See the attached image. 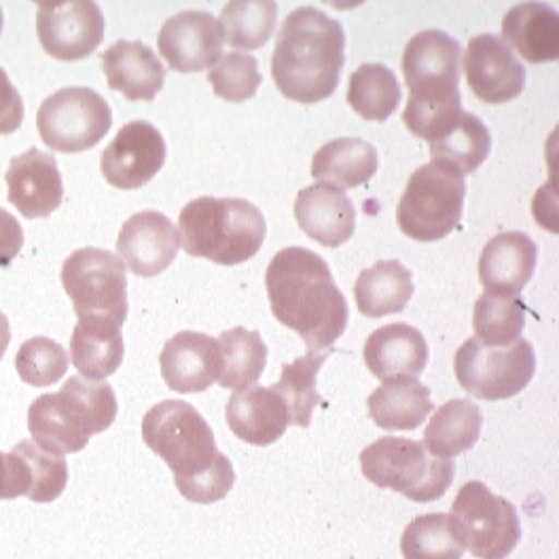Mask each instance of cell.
<instances>
[{"mask_svg": "<svg viewBox=\"0 0 559 559\" xmlns=\"http://www.w3.org/2000/svg\"><path fill=\"white\" fill-rule=\"evenodd\" d=\"M15 369L24 384L49 388L69 371V354L49 337H33L17 349Z\"/></svg>", "mask_w": 559, "mask_h": 559, "instance_id": "40", "label": "cell"}, {"mask_svg": "<svg viewBox=\"0 0 559 559\" xmlns=\"http://www.w3.org/2000/svg\"><path fill=\"white\" fill-rule=\"evenodd\" d=\"M464 198V176L430 162L409 176L396 209L399 229L416 242H439L460 225Z\"/></svg>", "mask_w": 559, "mask_h": 559, "instance_id": "8", "label": "cell"}, {"mask_svg": "<svg viewBox=\"0 0 559 559\" xmlns=\"http://www.w3.org/2000/svg\"><path fill=\"white\" fill-rule=\"evenodd\" d=\"M2 26H4V15H2V9H0V35H2Z\"/></svg>", "mask_w": 559, "mask_h": 559, "instance_id": "45", "label": "cell"}, {"mask_svg": "<svg viewBox=\"0 0 559 559\" xmlns=\"http://www.w3.org/2000/svg\"><path fill=\"white\" fill-rule=\"evenodd\" d=\"M117 396L106 382L72 376L60 392L40 394L28 409L36 445L56 454H76L117 418Z\"/></svg>", "mask_w": 559, "mask_h": 559, "instance_id": "5", "label": "cell"}, {"mask_svg": "<svg viewBox=\"0 0 559 559\" xmlns=\"http://www.w3.org/2000/svg\"><path fill=\"white\" fill-rule=\"evenodd\" d=\"M4 180L9 202L26 218H47L64 200V182L56 157L38 148L13 157Z\"/></svg>", "mask_w": 559, "mask_h": 559, "instance_id": "18", "label": "cell"}, {"mask_svg": "<svg viewBox=\"0 0 559 559\" xmlns=\"http://www.w3.org/2000/svg\"><path fill=\"white\" fill-rule=\"evenodd\" d=\"M481 409L468 399L443 403L424 430V448L437 457L454 460L473 450L481 437Z\"/></svg>", "mask_w": 559, "mask_h": 559, "instance_id": "30", "label": "cell"}, {"mask_svg": "<svg viewBox=\"0 0 559 559\" xmlns=\"http://www.w3.org/2000/svg\"><path fill=\"white\" fill-rule=\"evenodd\" d=\"M209 83L214 96L227 103H246L257 96L263 79L254 56L229 51L209 70Z\"/></svg>", "mask_w": 559, "mask_h": 559, "instance_id": "39", "label": "cell"}, {"mask_svg": "<svg viewBox=\"0 0 559 559\" xmlns=\"http://www.w3.org/2000/svg\"><path fill=\"white\" fill-rule=\"evenodd\" d=\"M168 146L162 132L148 121L126 123L100 157L106 180L123 191L140 189L164 168Z\"/></svg>", "mask_w": 559, "mask_h": 559, "instance_id": "14", "label": "cell"}, {"mask_svg": "<svg viewBox=\"0 0 559 559\" xmlns=\"http://www.w3.org/2000/svg\"><path fill=\"white\" fill-rule=\"evenodd\" d=\"M62 286L79 320L123 326L128 318V276L123 261L105 248H79L62 265Z\"/></svg>", "mask_w": 559, "mask_h": 559, "instance_id": "9", "label": "cell"}, {"mask_svg": "<svg viewBox=\"0 0 559 559\" xmlns=\"http://www.w3.org/2000/svg\"><path fill=\"white\" fill-rule=\"evenodd\" d=\"M401 96L396 74L384 64H362L349 74L346 100L365 121H385L396 112Z\"/></svg>", "mask_w": 559, "mask_h": 559, "instance_id": "35", "label": "cell"}, {"mask_svg": "<svg viewBox=\"0 0 559 559\" xmlns=\"http://www.w3.org/2000/svg\"><path fill=\"white\" fill-rule=\"evenodd\" d=\"M367 407L382 430H416L430 416L432 399L418 378H394L369 396Z\"/></svg>", "mask_w": 559, "mask_h": 559, "instance_id": "29", "label": "cell"}, {"mask_svg": "<svg viewBox=\"0 0 559 559\" xmlns=\"http://www.w3.org/2000/svg\"><path fill=\"white\" fill-rule=\"evenodd\" d=\"M31 475L26 462L15 450L9 454L0 452V500H13L20 496H28Z\"/></svg>", "mask_w": 559, "mask_h": 559, "instance_id": "41", "label": "cell"}, {"mask_svg": "<svg viewBox=\"0 0 559 559\" xmlns=\"http://www.w3.org/2000/svg\"><path fill=\"white\" fill-rule=\"evenodd\" d=\"M24 123V100L9 74L0 69V136H9Z\"/></svg>", "mask_w": 559, "mask_h": 559, "instance_id": "42", "label": "cell"}, {"mask_svg": "<svg viewBox=\"0 0 559 559\" xmlns=\"http://www.w3.org/2000/svg\"><path fill=\"white\" fill-rule=\"evenodd\" d=\"M475 340L489 348L511 346L522 340L525 329V304L518 297L484 293L473 310Z\"/></svg>", "mask_w": 559, "mask_h": 559, "instance_id": "37", "label": "cell"}, {"mask_svg": "<svg viewBox=\"0 0 559 559\" xmlns=\"http://www.w3.org/2000/svg\"><path fill=\"white\" fill-rule=\"evenodd\" d=\"M162 378L178 394H198L218 382L223 356L218 342L206 333L180 331L162 349Z\"/></svg>", "mask_w": 559, "mask_h": 559, "instance_id": "19", "label": "cell"}, {"mask_svg": "<svg viewBox=\"0 0 559 559\" xmlns=\"http://www.w3.org/2000/svg\"><path fill=\"white\" fill-rule=\"evenodd\" d=\"M329 358V349L312 352L308 349L297 360L282 367L280 382L270 385L288 409V419L293 426L308 428L312 424V414L318 405H324V399L316 390V378L322 365Z\"/></svg>", "mask_w": 559, "mask_h": 559, "instance_id": "32", "label": "cell"}, {"mask_svg": "<svg viewBox=\"0 0 559 559\" xmlns=\"http://www.w3.org/2000/svg\"><path fill=\"white\" fill-rule=\"evenodd\" d=\"M462 47L443 31H421L403 51V76L409 100L403 123L416 139L443 136L462 115L460 98Z\"/></svg>", "mask_w": 559, "mask_h": 559, "instance_id": "4", "label": "cell"}, {"mask_svg": "<svg viewBox=\"0 0 559 559\" xmlns=\"http://www.w3.org/2000/svg\"><path fill=\"white\" fill-rule=\"evenodd\" d=\"M180 236L175 223L157 212L142 210L130 216L117 238V254L140 278H153L175 263Z\"/></svg>", "mask_w": 559, "mask_h": 559, "instance_id": "17", "label": "cell"}, {"mask_svg": "<svg viewBox=\"0 0 559 559\" xmlns=\"http://www.w3.org/2000/svg\"><path fill=\"white\" fill-rule=\"evenodd\" d=\"M454 518L466 549L479 559H507L522 540V524L513 502L496 496L484 481L464 484L454 504Z\"/></svg>", "mask_w": 559, "mask_h": 559, "instance_id": "12", "label": "cell"}, {"mask_svg": "<svg viewBox=\"0 0 559 559\" xmlns=\"http://www.w3.org/2000/svg\"><path fill=\"white\" fill-rule=\"evenodd\" d=\"M225 418L238 439L259 448L276 443L290 426L284 401L263 385L238 390L225 407Z\"/></svg>", "mask_w": 559, "mask_h": 559, "instance_id": "24", "label": "cell"}, {"mask_svg": "<svg viewBox=\"0 0 559 559\" xmlns=\"http://www.w3.org/2000/svg\"><path fill=\"white\" fill-rule=\"evenodd\" d=\"M180 246L195 259L240 265L252 259L267 236L263 212L242 198H198L180 210Z\"/></svg>", "mask_w": 559, "mask_h": 559, "instance_id": "6", "label": "cell"}, {"mask_svg": "<svg viewBox=\"0 0 559 559\" xmlns=\"http://www.w3.org/2000/svg\"><path fill=\"white\" fill-rule=\"evenodd\" d=\"M105 15L94 0L40 2L36 35L47 56L60 62H79L92 56L105 38Z\"/></svg>", "mask_w": 559, "mask_h": 559, "instance_id": "13", "label": "cell"}, {"mask_svg": "<svg viewBox=\"0 0 559 559\" xmlns=\"http://www.w3.org/2000/svg\"><path fill=\"white\" fill-rule=\"evenodd\" d=\"M462 69L471 92L486 105L511 103L524 92V64L496 35L473 36Z\"/></svg>", "mask_w": 559, "mask_h": 559, "instance_id": "15", "label": "cell"}, {"mask_svg": "<svg viewBox=\"0 0 559 559\" xmlns=\"http://www.w3.org/2000/svg\"><path fill=\"white\" fill-rule=\"evenodd\" d=\"M466 540L452 513L419 515L401 536L403 559H462Z\"/></svg>", "mask_w": 559, "mask_h": 559, "instance_id": "33", "label": "cell"}, {"mask_svg": "<svg viewBox=\"0 0 559 559\" xmlns=\"http://www.w3.org/2000/svg\"><path fill=\"white\" fill-rule=\"evenodd\" d=\"M278 4L274 0H234L218 15L223 40L236 49L254 51L276 31Z\"/></svg>", "mask_w": 559, "mask_h": 559, "instance_id": "36", "label": "cell"}, {"mask_svg": "<svg viewBox=\"0 0 559 559\" xmlns=\"http://www.w3.org/2000/svg\"><path fill=\"white\" fill-rule=\"evenodd\" d=\"M223 33L209 11H180L166 20L157 47L170 69L182 74L212 69L223 56Z\"/></svg>", "mask_w": 559, "mask_h": 559, "instance_id": "16", "label": "cell"}, {"mask_svg": "<svg viewBox=\"0 0 559 559\" xmlns=\"http://www.w3.org/2000/svg\"><path fill=\"white\" fill-rule=\"evenodd\" d=\"M121 324L105 320H79L70 340V360L81 378L103 382L123 362Z\"/></svg>", "mask_w": 559, "mask_h": 559, "instance_id": "26", "label": "cell"}, {"mask_svg": "<svg viewBox=\"0 0 559 559\" xmlns=\"http://www.w3.org/2000/svg\"><path fill=\"white\" fill-rule=\"evenodd\" d=\"M378 148L362 139H335L322 144L312 159V176L322 185L356 189L378 173Z\"/></svg>", "mask_w": 559, "mask_h": 559, "instance_id": "27", "label": "cell"}, {"mask_svg": "<svg viewBox=\"0 0 559 559\" xmlns=\"http://www.w3.org/2000/svg\"><path fill=\"white\" fill-rule=\"evenodd\" d=\"M414 297L412 272L396 259L378 261L373 267L360 272L354 284V299L358 312L367 318L401 314Z\"/></svg>", "mask_w": 559, "mask_h": 559, "instance_id": "28", "label": "cell"}, {"mask_svg": "<svg viewBox=\"0 0 559 559\" xmlns=\"http://www.w3.org/2000/svg\"><path fill=\"white\" fill-rule=\"evenodd\" d=\"M223 356L218 384L229 390H246L254 384L267 367V346L259 331L236 326L223 331L216 340Z\"/></svg>", "mask_w": 559, "mask_h": 559, "instance_id": "34", "label": "cell"}, {"mask_svg": "<svg viewBox=\"0 0 559 559\" xmlns=\"http://www.w3.org/2000/svg\"><path fill=\"white\" fill-rule=\"evenodd\" d=\"M13 450L26 462L31 475V491L26 498L38 504L58 500L69 484L67 457L36 445L35 441H20Z\"/></svg>", "mask_w": 559, "mask_h": 559, "instance_id": "38", "label": "cell"}, {"mask_svg": "<svg viewBox=\"0 0 559 559\" xmlns=\"http://www.w3.org/2000/svg\"><path fill=\"white\" fill-rule=\"evenodd\" d=\"M110 126V106L90 87H64L36 112L38 136L56 153H83L105 139Z\"/></svg>", "mask_w": 559, "mask_h": 559, "instance_id": "11", "label": "cell"}, {"mask_svg": "<svg viewBox=\"0 0 559 559\" xmlns=\"http://www.w3.org/2000/svg\"><path fill=\"white\" fill-rule=\"evenodd\" d=\"M142 439L175 473L182 498L198 504L223 500L236 484L234 464L216 450L206 418L187 401H162L142 419Z\"/></svg>", "mask_w": 559, "mask_h": 559, "instance_id": "2", "label": "cell"}, {"mask_svg": "<svg viewBox=\"0 0 559 559\" xmlns=\"http://www.w3.org/2000/svg\"><path fill=\"white\" fill-rule=\"evenodd\" d=\"M457 384L479 401H504L527 388L536 373V354L527 340L489 348L466 340L454 356Z\"/></svg>", "mask_w": 559, "mask_h": 559, "instance_id": "10", "label": "cell"}, {"mask_svg": "<svg viewBox=\"0 0 559 559\" xmlns=\"http://www.w3.org/2000/svg\"><path fill=\"white\" fill-rule=\"evenodd\" d=\"M108 87L126 100L151 103L166 85V69L142 40H117L100 56Z\"/></svg>", "mask_w": 559, "mask_h": 559, "instance_id": "21", "label": "cell"}, {"mask_svg": "<svg viewBox=\"0 0 559 559\" xmlns=\"http://www.w3.org/2000/svg\"><path fill=\"white\" fill-rule=\"evenodd\" d=\"M344 64L346 33L337 20L316 7L286 15L272 56V76L284 98L301 105L331 98Z\"/></svg>", "mask_w": 559, "mask_h": 559, "instance_id": "3", "label": "cell"}, {"mask_svg": "<svg viewBox=\"0 0 559 559\" xmlns=\"http://www.w3.org/2000/svg\"><path fill=\"white\" fill-rule=\"evenodd\" d=\"M299 229L326 248L346 245L356 231V209L348 195L331 185L316 182L295 200Z\"/></svg>", "mask_w": 559, "mask_h": 559, "instance_id": "20", "label": "cell"}, {"mask_svg": "<svg viewBox=\"0 0 559 559\" xmlns=\"http://www.w3.org/2000/svg\"><path fill=\"white\" fill-rule=\"evenodd\" d=\"M502 43L525 62L543 64L559 58V15L547 2H520L507 11L500 26Z\"/></svg>", "mask_w": 559, "mask_h": 559, "instance_id": "25", "label": "cell"}, {"mask_svg": "<svg viewBox=\"0 0 559 559\" xmlns=\"http://www.w3.org/2000/svg\"><path fill=\"white\" fill-rule=\"evenodd\" d=\"M538 246L524 231L491 238L479 254V280L489 295L518 297L534 276Z\"/></svg>", "mask_w": 559, "mask_h": 559, "instance_id": "22", "label": "cell"}, {"mask_svg": "<svg viewBox=\"0 0 559 559\" xmlns=\"http://www.w3.org/2000/svg\"><path fill=\"white\" fill-rule=\"evenodd\" d=\"M24 246V229L20 221L0 209V267H9L22 252Z\"/></svg>", "mask_w": 559, "mask_h": 559, "instance_id": "43", "label": "cell"}, {"mask_svg": "<svg viewBox=\"0 0 559 559\" xmlns=\"http://www.w3.org/2000/svg\"><path fill=\"white\" fill-rule=\"evenodd\" d=\"M265 288L272 314L293 329L312 352L333 349L348 329L344 293L322 257L310 248L288 246L270 261Z\"/></svg>", "mask_w": 559, "mask_h": 559, "instance_id": "1", "label": "cell"}, {"mask_svg": "<svg viewBox=\"0 0 559 559\" xmlns=\"http://www.w3.org/2000/svg\"><path fill=\"white\" fill-rule=\"evenodd\" d=\"M428 354L421 331L405 322H392L373 331L362 349L367 369L382 382L418 378L428 365Z\"/></svg>", "mask_w": 559, "mask_h": 559, "instance_id": "23", "label": "cell"}, {"mask_svg": "<svg viewBox=\"0 0 559 559\" xmlns=\"http://www.w3.org/2000/svg\"><path fill=\"white\" fill-rule=\"evenodd\" d=\"M9 344H11V324H9V318L0 312V358L9 349Z\"/></svg>", "mask_w": 559, "mask_h": 559, "instance_id": "44", "label": "cell"}, {"mask_svg": "<svg viewBox=\"0 0 559 559\" xmlns=\"http://www.w3.org/2000/svg\"><path fill=\"white\" fill-rule=\"evenodd\" d=\"M428 144L432 164L445 166L457 175H473L491 153V134L477 115L462 110L454 126Z\"/></svg>", "mask_w": 559, "mask_h": 559, "instance_id": "31", "label": "cell"}, {"mask_svg": "<svg viewBox=\"0 0 559 559\" xmlns=\"http://www.w3.org/2000/svg\"><path fill=\"white\" fill-rule=\"evenodd\" d=\"M360 471L378 488L394 489L414 502H435L452 486L455 464L414 439L382 437L362 450Z\"/></svg>", "mask_w": 559, "mask_h": 559, "instance_id": "7", "label": "cell"}]
</instances>
